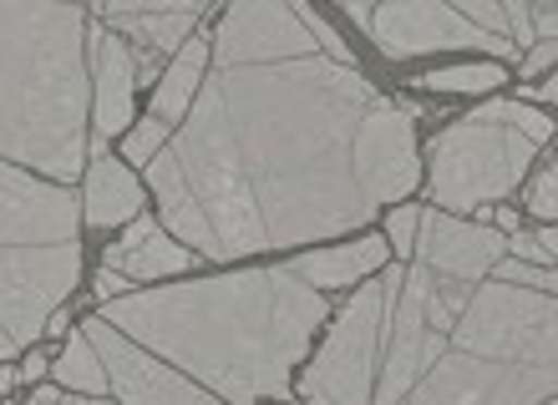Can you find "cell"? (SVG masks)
<instances>
[{
    "label": "cell",
    "mask_w": 558,
    "mask_h": 405,
    "mask_svg": "<svg viewBox=\"0 0 558 405\" xmlns=\"http://www.w3.org/2000/svg\"><path fill=\"white\" fill-rule=\"evenodd\" d=\"M416 233H422V244L412 248V263L432 269L437 279H452V284H483L508 254V238L498 229H477L468 218L422 213Z\"/></svg>",
    "instance_id": "cell-11"
},
{
    "label": "cell",
    "mask_w": 558,
    "mask_h": 405,
    "mask_svg": "<svg viewBox=\"0 0 558 405\" xmlns=\"http://www.w3.org/2000/svg\"><path fill=\"white\" fill-rule=\"evenodd\" d=\"M57 380L66 385L72 395H92V401H102L107 391V370L102 360H97V349H92V340L82 330L66 340V349H61V360H57Z\"/></svg>",
    "instance_id": "cell-18"
},
{
    "label": "cell",
    "mask_w": 558,
    "mask_h": 405,
    "mask_svg": "<svg viewBox=\"0 0 558 405\" xmlns=\"http://www.w3.org/2000/svg\"><path fill=\"white\" fill-rule=\"evenodd\" d=\"M92 30V72H97V132H92V158H102L107 143L133 122V101H137V57L133 46L122 41L118 30L97 26L87 15Z\"/></svg>",
    "instance_id": "cell-12"
},
{
    "label": "cell",
    "mask_w": 558,
    "mask_h": 405,
    "mask_svg": "<svg viewBox=\"0 0 558 405\" xmlns=\"http://www.w3.org/2000/svg\"><path fill=\"white\" fill-rule=\"evenodd\" d=\"M102 269L122 274L128 284H133V279H168V274H183V269H193V254H189V248H178L173 238L162 233L158 218L137 213L133 229H128L118 244L107 248V263H102Z\"/></svg>",
    "instance_id": "cell-13"
},
{
    "label": "cell",
    "mask_w": 558,
    "mask_h": 405,
    "mask_svg": "<svg viewBox=\"0 0 558 405\" xmlns=\"http://www.w3.org/2000/svg\"><path fill=\"white\" fill-rule=\"evenodd\" d=\"M351 21L371 30V41L381 46L391 61H412V57H432V51H457V46H472V51H487V57H513V46L502 36H487V30L468 26L457 5H437V0H416V5H361L351 0L345 5Z\"/></svg>",
    "instance_id": "cell-8"
},
{
    "label": "cell",
    "mask_w": 558,
    "mask_h": 405,
    "mask_svg": "<svg viewBox=\"0 0 558 405\" xmlns=\"http://www.w3.org/2000/svg\"><path fill=\"white\" fill-rule=\"evenodd\" d=\"M544 405H548V401H544Z\"/></svg>",
    "instance_id": "cell-32"
},
{
    "label": "cell",
    "mask_w": 558,
    "mask_h": 405,
    "mask_svg": "<svg viewBox=\"0 0 558 405\" xmlns=\"http://www.w3.org/2000/svg\"><path fill=\"white\" fill-rule=\"evenodd\" d=\"M472 116H483V122H502V127L523 132L533 147H544L548 137H554V122H548L544 112H533V107H523V101H487V107H477Z\"/></svg>",
    "instance_id": "cell-20"
},
{
    "label": "cell",
    "mask_w": 558,
    "mask_h": 405,
    "mask_svg": "<svg viewBox=\"0 0 558 405\" xmlns=\"http://www.w3.org/2000/svg\"><path fill=\"white\" fill-rule=\"evenodd\" d=\"M82 218H87L92 229H118V223H133L143 213V188H137V177L128 173V162L118 158H92V173L82 183Z\"/></svg>",
    "instance_id": "cell-15"
},
{
    "label": "cell",
    "mask_w": 558,
    "mask_h": 405,
    "mask_svg": "<svg viewBox=\"0 0 558 405\" xmlns=\"http://www.w3.org/2000/svg\"><path fill=\"white\" fill-rule=\"evenodd\" d=\"M168 238L214 263L336 238L416 188L412 116L361 66L315 57L219 66L147 162Z\"/></svg>",
    "instance_id": "cell-1"
},
{
    "label": "cell",
    "mask_w": 558,
    "mask_h": 405,
    "mask_svg": "<svg viewBox=\"0 0 558 405\" xmlns=\"http://www.w3.org/2000/svg\"><path fill=\"white\" fill-rule=\"evenodd\" d=\"M168 137H173V132L162 127L158 116H147V122H137V127L128 132V147H122V152H128V162H153Z\"/></svg>",
    "instance_id": "cell-24"
},
{
    "label": "cell",
    "mask_w": 558,
    "mask_h": 405,
    "mask_svg": "<svg viewBox=\"0 0 558 405\" xmlns=\"http://www.w3.org/2000/svg\"><path fill=\"white\" fill-rule=\"evenodd\" d=\"M508 82L498 61H477V66H447V72H432L422 76L426 91H493Z\"/></svg>",
    "instance_id": "cell-19"
},
{
    "label": "cell",
    "mask_w": 558,
    "mask_h": 405,
    "mask_svg": "<svg viewBox=\"0 0 558 405\" xmlns=\"http://www.w3.org/2000/svg\"><path fill=\"white\" fill-rule=\"evenodd\" d=\"M61 405H112V401H92V395H66L61 391Z\"/></svg>",
    "instance_id": "cell-30"
},
{
    "label": "cell",
    "mask_w": 558,
    "mask_h": 405,
    "mask_svg": "<svg viewBox=\"0 0 558 405\" xmlns=\"http://www.w3.org/2000/svg\"><path fill=\"white\" fill-rule=\"evenodd\" d=\"M204 72H208V41H204V36H189V41L178 46L173 66L162 72L158 97H153V116H158L162 127H168V122H178V116H189Z\"/></svg>",
    "instance_id": "cell-17"
},
{
    "label": "cell",
    "mask_w": 558,
    "mask_h": 405,
    "mask_svg": "<svg viewBox=\"0 0 558 405\" xmlns=\"http://www.w3.org/2000/svg\"><path fill=\"white\" fill-rule=\"evenodd\" d=\"M554 51H558L554 41H538V46H533L529 57H523V76H538V72H548V66H554Z\"/></svg>",
    "instance_id": "cell-27"
},
{
    "label": "cell",
    "mask_w": 558,
    "mask_h": 405,
    "mask_svg": "<svg viewBox=\"0 0 558 405\" xmlns=\"http://www.w3.org/2000/svg\"><path fill=\"white\" fill-rule=\"evenodd\" d=\"M529 213L544 218V223L558 213V168H554V162H548L544 173H538V183L529 188Z\"/></svg>",
    "instance_id": "cell-25"
},
{
    "label": "cell",
    "mask_w": 558,
    "mask_h": 405,
    "mask_svg": "<svg viewBox=\"0 0 558 405\" xmlns=\"http://www.w3.org/2000/svg\"><path fill=\"white\" fill-rule=\"evenodd\" d=\"M82 334H87L92 349H97V360H102V370H107V385L118 391V405H223L219 395L198 391L193 380L178 376L173 365L153 360L133 340H122L102 319H87Z\"/></svg>",
    "instance_id": "cell-9"
},
{
    "label": "cell",
    "mask_w": 558,
    "mask_h": 405,
    "mask_svg": "<svg viewBox=\"0 0 558 405\" xmlns=\"http://www.w3.org/2000/svg\"><path fill=\"white\" fill-rule=\"evenodd\" d=\"M214 57H219V66H265V61L315 57V41H310V30L300 26L294 5H279V0H239L219 21Z\"/></svg>",
    "instance_id": "cell-10"
},
{
    "label": "cell",
    "mask_w": 558,
    "mask_h": 405,
    "mask_svg": "<svg viewBox=\"0 0 558 405\" xmlns=\"http://www.w3.org/2000/svg\"><path fill=\"white\" fill-rule=\"evenodd\" d=\"M46 370H51V360H46V355H26V365L15 370V380H36V385H41Z\"/></svg>",
    "instance_id": "cell-29"
},
{
    "label": "cell",
    "mask_w": 558,
    "mask_h": 405,
    "mask_svg": "<svg viewBox=\"0 0 558 405\" xmlns=\"http://www.w3.org/2000/svg\"><path fill=\"white\" fill-rule=\"evenodd\" d=\"M508 254H513L518 263H533V269H554L558 238H554V229H538V233H513V238H508Z\"/></svg>",
    "instance_id": "cell-21"
},
{
    "label": "cell",
    "mask_w": 558,
    "mask_h": 405,
    "mask_svg": "<svg viewBox=\"0 0 558 405\" xmlns=\"http://www.w3.org/2000/svg\"><path fill=\"white\" fill-rule=\"evenodd\" d=\"M11 385H15V370L11 365H0V391H11Z\"/></svg>",
    "instance_id": "cell-31"
},
{
    "label": "cell",
    "mask_w": 558,
    "mask_h": 405,
    "mask_svg": "<svg viewBox=\"0 0 558 405\" xmlns=\"http://www.w3.org/2000/svg\"><path fill=\"white\" fill-rule=\"evenodd\" d=\"M0 162L72 188L87 168V11L0 0Z\"/></svg>",
    "instance_id": "cell-4"
},
{
    "label": "cell",
    "mask_w": 558,
    "mask_h": 405,
    "mask_svg": "<svg viewBox=\"0 0 558 405\" xmlns=\"http://www.w3.org/2000/svg\"><path fill=\"white\" fill-rule=\"evenodd\" d=\"M407 263L381 269L376 284L355 294L340 309L336 330L320 345L315 365L300 380V401L305 405H371V385H376V365H381V334H386V309L397 294V279Z\"/></svg>",
    "instance_id": "cell-7"
},
{
    "label": "cell",
    "mask_w": 558,
    "mask_h": 405,
    "mask_svg": "<svg viewBox=\"0 0 558 405\" xmlns=\"http://www.w3.org/2000/svg\"><path fill=\"white\" fill-rule=\"evenodd\" d=\"M554 21H558V11H554V5H529L533 41H538V36H544V41H554Z\"/></svg>",
    "instance_id": "cell-26"
},
{
    "label": "cell",
    "mask_w": 558,
    "mask_h": 405,
    "mask_svg": "<svg viewBox=\"0 0 558 405\" xmlns=\"http://www.w3.org/2000/svg\"><path fill=\"white\" fill-rule=\"evenodd\" d=\"M391 263V248L386 238H361V244H340V248H315V254H300L294 263H284L300 284L310 290H336V284H355L366 274H381Z\"/></svg>",
    "instance_id": "cell-14"
},
{
    "label": "cell",
    "mask_w": 558,
    "mask_h": 405,
    "mask_svg": "<svg viewBox=\"0 0 558 405\" xmlns=\"http://www.w3.org/2000/svg\"><path fill=\"white\" fill-rule=\"evenodd\" d=\"M325 315V294L300 284L290 269H250L128 294L97 319L137 349L183 365L208 395H223V405H254L290 395L294 365L305 360Z\"/></svg>",
    "instance_id": "cell-3"
},
{
    "label": "cell",
    "mask_w": 558,
    "mask_h": 405,
    "mask_svg": "<svg viewBox=\"0 0 558 405\" xmlns=\"http://www.w3.org/2000/svg\"><path fill=\"white\" fill-rule=\"evenodd\" d=\"M554 294L452 284L407 263L386 309L376 405H544L554 395Z\"/></svg>",
    "instance_id": "cell-2"
},
{
    "label": "cell",
    "mask_w": 558,
    "mask_h": 405,
    "mask_svg": "<svg viewBox=\"0 0 558 405\" xmlns=\"http://www.w3.org/2000/svg\"><path fill=\"white\" fill-rule=\"evenodd\" d=\"M493 279H498V284H513V290L554 294V269H533V263H518V259H498Z\"/></svg>",
    "instance_id": "cell-23"
},
{
    "label": "cell",
    "mask_w": 558,
    "mask_h": 405,
    "mask_svg": "<svg viewBox=\"0 0 558 405\" xmlns=\"http://www.w3.org/2000/svg\"><path fill=\"white\" fill-rule=\"evenodd\" d=\"M82 274V202L72 188L0 162V360L41 340Z\"/></svg>",
    "instance_id": "cell-5"
},
{
    "label": "cell",
    "mask_w": 558,
    "mask_h": 405,
    "mask_svg": "<svg viewBox=\"0 0 558 405\" xmlns=\"http://www.w3.org/2000/svg\"><path fill=\"white\" fill-rule=\"evenodd\" d=\"M533 152L538 147L523 132L502 127V122H483V116H468V122L437 132V143H432V198H437V213L457 218L468 208H493L523 183Z\"/></svg>",
    "instance_id": "cell-6"
},
{
    "label": "cell",
    "mask_w": 558,
    "mask_h": 405,
    "mask_svg": "<svg viewBox=\"0 0 558 405\" xmlns=\"http://www.w3.org/2000/svg\"><path fill=\"white\" fill-rule=\"evenodd\" d=\"M92 290H97V294H102L107 304H112V299H122V290H128V279H122V274H112V269H102V274H97V284H92Z\"/></svg>",
    "instance_id": "cell-28"
},
{
    "label": "cell",
    "mask_w": 558,
    "mask_h": 405,
    "mask_svg": "<svg viewBox=\"0 0 558 405\" xmlns=\"http://www.w3.org/2000/svg\"><path fill=\"white\" fill-rule=\"evenodd\" d=\"M198 15H204L198 0H178V5H97L92 21L97 26L107 21V26H118V30H133L137 41L158 46V51H173V46L189 41Z\"/></svg>",
    "instance_id": "cell-16"
},
{
    "label": "cell",
    "mask_w": 558,
    "mask_h": 405,
    "mask_svg": "<svg viewBox=\"0 0 558 405\" xmlns=\"http://www.w3.org/2000/svg\"><path fill=\"white\" fill-rule=\"evenodd\" d=\"M416 223H422V208H416V202H401V208H391V218H386V248H391L397 259H412Z\"/></svg>",
    "instance_id": "cell-22"
}]
</instances>
